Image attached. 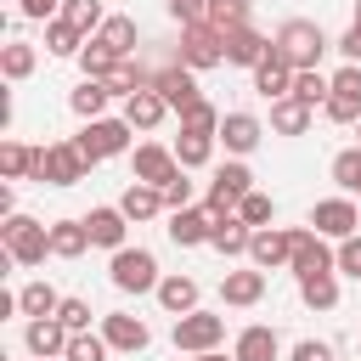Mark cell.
<instances>
[{
  "label": "cell",
  "mask_w": 361,
  "mask_h": 361,
  "mask_svg": "<svg viewBox=\"0 0 361 361\" xmlns=\"http://www.w3.org/2000/svg\"><path fill=\"white\" fill-rule=\"evenodd\" d=\"M271 51H276L288 68H316V62H322V51H327V34H322L310 17H288V23L276 28Z\"/></svg>",
  "instance_id": "6da1fadb"
},
{
  "label": "cell",
  "mask_w": 361,
  "mask_h": 361,
  "mask_svg": "<svg viewBox=\"0 0 361 361\" xmlns=\"http://www.w3.org/2000/svg\"><path fill=\"white\" fill-rule=\"evenodd\" d=\"M0 243H6V259H11V265H39V259L51 254V226H39V220H28V214H6Z\"/></svg>",
  "instance_id": "7a4b0ae2"
},
{
  "label": "cell",
  "mask_w": 361,
  "mask_h": 361,
  "mask_svg": "<svg viewBox=\"0 0 361 361\" xmlns=\"http://www.w3.org/2000/svg\"><path fill=\"white\" fill-rule=\"evenodd\" d=\"M130 118H85V130L73 135V147L85 152V164H102V158H118L130 147Z\"/></svg>",
  "instance_id": "3957f363"
},
{
  "label": "cell",
  "mask_w": 361,
  "mask_h": 361,
  "mask_svg": "<svg viewBox=\"0 0 361 361\" xmlns=\"http://www.w3.org/2000/svg\"><path fill=\"white\" fill-rule=\"evenodd\" d=\"M107 276H113V288L118 293H158V259L147 254V248H113V265H107Z\"/></svg>",
  "instance_id": "277c9868"
},
{
  "label": "cell",
  "mask_w": 361,
  "mask_h": 361,
  "mask_svg": "<svg viewBox=\"0 0 361 361\" xmlns=\"http://www.w3.org/2000/svg\"><path fill=\"white\" fill-rule=\"evenodd\" d=\"M180 62H186L192 73L220 68V62H226V34H220L214 23H186V28H180Z\"/></svg>",
  "instance_id": "5b68a950"
},
{
  "label": "cell",
  "mask_w": 361,
  "mask_h": 361,
  "mask_svg": "<svg viewBox=\"0 0 361 361\" xmlns=\"http://www.w3.org/2000/svg\"><path fill=\"white\" fill-rule=\"evenodd\" d=\"M85 152L73 147V141H51V147H39V169H34V180L39 186H73V180H85Z\"/></svg>",
  "instance_id": "8992f818"
},
{
  "label": "cell",
  "mask_w": 361,
  "mask_h": 361,
  "mask_svg": "<svg viewBox=\"0 0 361 361\" xmlns=\"http://www.w3.org/2000/svg\"><path fill=\"white\" fill-rule=\"evenodd\" d=\"M220 338H226V316H214V310H186V316H175V350L203 355V350H214Z\"/></svg>",
  "instance_id": "52a82bcc"
},
{
  "label": "cell",
  "mask_w": 361,
  "mask_h": 361,
  "mask_svg": "<svg viewBox=\"0 0 361 361\" xmlns=\"http://www.w3.org/2000/svg\"><path fill=\"white\" fill-rule=\"evenodd\" d=\"M322 113L333 124H355L361 118V62H350V68L333 73V96L322 102Z\"/></svg>",
  "instance_id": "ba28073f"
},
{
  "label": "cell",
  "mask_w": 361,
  "mask_h": 361,
  "mask_svg": "<svg viewBox=\"0 0 361 361\" xmlns=\"http://www.w3.org/2000/svg\"><path fill=\"white\" fill-rule=\"evenodd\" d=\"M254 192V175H248V164H226L220 175H214V186H209V214H237V203Z\"/></svg>",
  "instance_id": "9c48e42d"
},
{
  "label": "cell",
  "mask_w": 361,
  "mask_h": 361,
  "mask_svg": "<svg viewBox=\"0 0 361 361\" xmlns=\"http://www.w3.org/2000/svg\"><path fill=\"white\" fill-rule=\"evenodd\" d=\"M355 226H361V209L350 203V197H322L316 209H310V231H322V237H355Z\"/></svg>",
  "instance_id": "30bf717a"
},
{
  "label": "cell",
  "mask_w": 361,
  "mask_h": 361,
  "mask_svg": "<svg viewBox=\"0 0 361 361\" xmlns=\"http://www.w3.org/2000/svg\"><path fill=\"white\" fill-rule=\"evenodd\" d=\"M68 327L56 322V316H34L28 327H23V344H28V355H39V361H56V355H68Z\"/></svg>",
  "instance_id": "8fae6325"
},
{
  "label": "cell",
  "mask_w": 361,
  "mask_h": 361,
  "mask_svg": "<svg viewBox=\"0 0 361 361\" xmlns=\"http://www.w3.org/2000/svg\"><path fill=\"white\" fill-rule=\"evenodd\" d=\"M248 259H254L259 271H276V265H288V259H293V231L259 226V231H254V243H248Z\"/></svg>",
  "instance_id": "7c38bea8"
},
{
  "label": "cell",
  "mask_w": 361,
  "mask_h": 361,
  "mask_svg": "<svg viewBox=\"0 0 361 361\" xmlns=\"http://www.w3.org/2000/svg\"><path fill=\"white\" fill-rule=\"evenodd\" d=\"M293 276H310V271H338V254H327L322 231H293Z\"/></svg>",
  "instance_id": "4fadbf2b"
},
{
  "label": "cell",
  "mask_w": 361,
  "mask_h": 361,
  "mask_svg": "<svg viewBox=\"0 0 361 361\" xmlns=\"http://www.w3.org/2000/svg\"><path fill=\"white\" fill-rule=\"evenodd\" d=\"M147 85H152V90H158V96H164V102H169V107H175V113H180V107H192V102H197V96H203V90H197V79H192V68H186V62H180V68H164V73H152V79H147Z\"/></svg>",
  "instance_id": "5bb4252c"
},
{
  "label": "cell",
  "mask_w": 361,
  "mask_h": 361,
  "mask_svg": "<svg viewBox=\"0 0 361 361\" xmlns=\"http://www.w3.org/2000/svg\"><path fill=\"white\" fill-rule=\"evenodd\" d=\"M180 175V158L169 152V147H135V180H147V186H169Z\"/></svg>",
  "instance_id": "9a60e30c"
},
{
  "label": "cell",
  "mask_w": 361,
  "mask_h": 361,
  "mask_svg": "<svg viewBox=\"0 0 361 361\" xmlns=\"http://www.w3.org/2000/svg\"><path fill=\"white\" fill-rule=\"evenodd\" d=\"M102 338H107L113 350H130V355H135V350H147V338H152V333H147V322H141V316L113 310V316H102Z\"/></svg>",
  "instance_id": "2e32d148"
},
{
  "label": "cell",
  "mask_w": 361,
  "mask_h": 361,
  "mask_svg": "<svg viewBox=\"0 0 361 361\" xmlns=\"http://www.w3.org/2000/svg\"><path fill=\"white\" fill-rule=\"evenodd\" d=\"M271 56V39L259 34V28H231L226 34V62H237V68H259Z\"/></svg>",
  "instance_id": "e0dca14e"
},
{
  "label": "cell",
  "mask_w": 361,
  "mask_h": 361,
  "mask_svg": "<svg viewBox=\"0 0 361 361\" xmlns=\"http://www.w3.org/2000/svg\"><path fill=\"white\" fill-rule=\"evenodd\" d=\"M293 73H299V68H288V62L271 51V56L254 68V90H259L265 102H282V96H293Z\"/></svg>",
  "instance_id": "ac0fdd59"
},
{
  "label": "cell",
  "mask_w": 361,
  "mask_h": 361,
  "mask_svg": "<svg viewBox=\"0 0 361 361\" xmlns=\"http://www.w3.org/2000/svg\"><path fill=\"white\" fill-rule=\"evenodd\" d=\"M209 231H214V214H209V209H169V237H175L180 248L209 243Z\"/></svg>",
  "instance_id": "d6986e66"
},
{
  "label": "cell",
  "mask_w": 361,
  "mask_h": 361,
  "mask_svg": "<svg viewBox=\"0 0 361 361\" xmlns=\"http://www.w3.org/2000/svg\"><path fill=\"white\" fill-rule=\"evenodd\" d=\"M248 243H254V226H248L243 214H214V231H209V248H220V254L231 259V254H248Z\"/></svg>",
  "instance_id": "ffe728a7"
},
{
  "label": "cell",
  "mask_w": 361,
  "mask_h": 361,
  "mask_svg": "<svg viewBox=\"0 0 361 361\" xmlns=\"http://www.w3.org/2000/svg\"><path fill=\"white\" fill-rule=\"evenodd\" d=\"M164 113H169V102H164L152 85H141L135 96H124V118H130L135 130H158V124H164Z\"/></svg>",
  "instance_id": "44dd1931"
},
{
  "label": "cell",
  "mask_w": 361,
  "mask_h": 361,
  "mask_svg": "<svg viewBox=\"0 0 361 361\" xmlns=\"http://www.w3.org/2000/svg\"><path fill=\"white\" fill-rule=\"evenodd\" d=\"M259 135H265V130H259V118H254V113H226V118H220V141H226V152H237V158H243V152H254V147H259Z\"/></svg>",
  "instance_id": "7402d4cb"
},
{
  "label": "cell",
  "mask_w": 361,
  "mask_h": 361,
  "mask_svg": "<svg viewBox=\"0 0 361 361\" xmlns=\"http://www.w3.org/2000/svg\"><path fill=\"white\" fill-rule=\"evenodd\" d=\"M85 226H90V243H96V248H124L130 214H124V209H90Z\"/></svg>",
  "instance_id": "603a6c76"
},
{
  "label": "cell",
  "mask_w": 361,
  "mask_h": 361,
  "mask_svg": "<svg viewBox=\"0 0 361 361\" xmlns=\"http://www.w3.org/2000/svg\"><path fill=\"white\" fill-rule=\"evenodd\" d=\"M220 299L226 305H259L265 299V271L254 265V271H226L220 276Z\"/></svg>",
  "instance_id": "cb8c5ba5"
},
{
  "label": "cell",
  "mask_w": 361,
  "mask_h": 361,
  "mask_svg": "<svg viewBox=\"0 0 361 361\" xmlns=\"http://www.w3.org/2000/svg\"><path fill=\"white\" fill-rule=\"evenodd\" d=\"M231 355L237 361H282V338H276V327H243Z\"/></svg>",
  "instance_id": "d4e9b609"
},
{
  "label": "cell",
  "mask_w": 361,
  "mask_h": 361,
  "mask_svg": "<svg viewBox=\"0 0 361 361\" xmlns=\"http://www.w3.org/2000/svg\"><path fill=\"white\" fill-rule=\"evenodd\" d=\"M85 248H90V226L85 220H56L51 226V254L56 259H79Z\"/></svg>",
  "instance_id": "484cf974"
},
{
  "label": "cell",
  "mask_w": 361,
  "mask_h": 361,
  "mask_svg": "<svg viewBox=\"0 0 361 361\" xmlns=\"http://www.w3.org/2000/svg\"><path fill=\"white\" fill-rule=\"evenodd\" d=\"M271 130H282V135H305V130H310V102H299V96L271 102Z\"/></svg>",
  "instance_id": "4316f807"
},
{
  "label": "cell",
  "mask_w": 361,
  "mask_h": 361,
  "mask_svg": "<svg viewBox=\"0 0 361 361\" xmlns=\"http://www.w3.org/2000/svg\"><path fill=\"white\" fill-rule=\"evenodd\" d=\"M118 209H124L130 220H152V214L164 209V192H158V186H147V180H130V186H124V197H118Z\"/></svg>",
  "instance_id": "83f0119b"
},
{
  "label": "cell",
  "mask_w": 361,
  "mask_h": 361,
  "mask_svg": "<svg viewBox=\"0 0 361 361\" xmlns=\"http://www.w3.org/2000/svg\"><path fill=\"white\" fill-rule=\"evenodd\" d=\"M158 305H164L169 316L197 310V282H192V276H164V282H158Z\"/></svg>",
  "instance_id": "f1b7e54d"
},
{
  "label": "cell",
  "mask_w": 361,
  "mask_h": 361,
  "mask_svg": "<svg viewBox=\"0 0 361 361\" xmlns=\"http://www.w3.org/2000/svg\"><path fill=\"white\" fill-rule=\"evenodd\" d=\"M299 299H305L310 310H333V305H338V282H333V271H310V276H299Z\"/></svg>",
  "instance_id": "f546056e"
},
{
  "label": "cell",
  "mask_w": 361,
  "mask_h": 361,
  "mask_svg": "<svg viewBox=\"0 0 361 361\" xmlns=\"http://www.w3.org/2000/svg\"><path fill=\"white\" fill-rule=\"evenodd\" d=\"M45 51H51V56H79V51H85V34H79L68 17H51V23H45Z\"/></svg>",
  "instance_id": "4dcf8cb0"
},
{
  "label": "cell",
  "mask_w": 361,
  "mask_h": 361,
  "mask_svg": "<svg viewBox=\"0 0 361 361\" xmlns=\"http://www.w3.org/2000/svg\"><path fill=\"white\" fill-rule=\"evenodd\" d=\"M34 62H39V51L28 45V39H11V45H0V73L17 85V79H28L34 73Z\"/></svg>",
  "instance_id": "1f68e13d"
},
{
  "label": "cell",
  "mask_w": 361,
  "mask_h": 361,
  "mask_svg": "<svg viewBox=\"0 0 361 361\" xmlns=\"http://www.w3.org/2000/svg\"><path fill=\"white\" fill-rule=\"evenodd\" d=\"M39 169V147H23V141H6L0 147V175L6 180H23V175H34Z\"/></svg>",
  "instance_id": "d6a6232c"
},
{
  "label": "cell",
  "mask_w": 361,
  "mask_h": 361,
  "mask_svg": "<svg viewBox=\"0 0 361 361\" xmlns=\"http://www.w3.org/2000/svg\"><path fill=\"white\" fill-rule=\"evenodd\" d=\"M96 39H102L113 56H130V51H135V17H107V23L96 28Z\"/></svg>",
  "instance_id": "836d02e7"
},
{
  "label": "cell",
  "mask_w": 361,
  "mask_h": 361,
  "mask_svg": "<svg viewBox=\"0 0 361 361\" xmlns=\"http://www.w3.org/2000/svg\"><path fill=\"white\" fill-rule=\"evenodd\" d=\"M248 6H254V0H209L203 23H214L220 34H231V28H248Z\"/></svg>",
  "instance_id": "e575fe53"
},
{
  "label": "cell",
  "mask_w": 361,
  "mask_h": 361,
  "mask_svg": "<svg viewBox=\"0 0 361 361\" xmlns=\"http://www.w3.org/2000/svg\"><path fill=\"white\" fill-rule=\"evenodd\" d=\"M107 96H113V90H107L102 79H85V85H79V90L68 96V107H73L79 118H102V107H107Z\"/></svg>",
  "instance_id": "d590c367"
},
{
  "label": "cell",
  "mask_w": 361,
  "mask_h": 361,
  "mask_svg": "<svg viewBox=\"0 0 361 361\" xmlns=\"http://www.w3.org/2000/svg\"><path fill=\"white\" fill-rule=\"evenodd\" d=\"M209 152H214V135H203V130H180V141H175V158H180V169H197V164H209Z\"/></svg>",
  "instance_id": "8d00e7d4"
},
{
  "label": "cell",
  "mask_w": 361,
  "mask_h": 361,
  "mask_svg": "<svg viewBox=\"0 0 361 361\" xmlns=\"http://www.w3.org/2000/svg\"><path fill=\"white\" fill-rule=\"evenodd\" d=\"M17 305H23V316L34 322V316H56V305H62V299H56V288H51V282H28V288L17 293Z\"/></svg>",
  "instance_id": "74e56055"
},
{
  "label": "cell",
  "mask_w": 361,
  "mask_h": 361,
  "mask_svg": "<svg viewBox=\"0 0 361 361\" xmlns=\"http://www.w3.org/2000/svg\"><path fill=\"white\" fill-rule=\"evenodd\" d=\"M62 17L79 28V34H96L102 23H107V11H102V0H62Z\"/></svg>",
  "instance_id": "f35d334b"
},
{
  "label": "cell",
  "mask_w": 361,
  "mask_h": 361,
  "mask_svg": "<svg viewBox=\"0 0 361 361\" xmlns=\"http://www.w3.org/2000/svg\"><path fill=\"white\" fill-rule=\"evenodd\" d=\"M113 62H118V56H113V51H107V45L90 34V39H85V51H79V68H85V79H107V73H113Z\"/></svg>",
  "instance_id": "ab89813d"
},
{
  "label": "cell",
  "mask_w": 361,
  "mask_h": 361,
  "mask_svg": "<svg viewBox=\"0 0 361 361\" xmlns=\"http://www.w3.org/2000/svg\"><path fill=\"white\" fill-rule=\"evenodd\" d=\"M102 85H107V90H113V96H135V90H141V85H147V73H141V68H135V62H130V56H118V62H113V73H107V79H102Z\"/></svg>",
  "instance_id": "60d3db41"
},
{
  "label": "cell",
  "mask_w": 361,
  "mask_h": 361,
  "mask_svg": "<svg viewBox=\"0 0 361 361\" xmlns=\"http://www.w3.org/2000/svg\"><path fill=\"white\" fill-rule=\"evenodd\" d=\"M293 96L316 107V102H327V96H333V79H322L316 68H299V73H293Z\"/></svg>",
  "instance_id": "b9f144b4"
},
{
  "label": "cell",
  "mask_w": 361,
  "mask_h": 361,
  "mask_svg": "<svg viewBox=\"0 0 361 361\" xmlns=\"http://www.w3.org/2000/svg\"><path fill=\"white\" fill-rule=\"evenodd\" d=\"M180 130H203V135H220V113H214V102H192V107H180Z\"/></svg>",
  "instance_id": "7bdbcfd3"
},
{
  "label": "cell",
  "mask_w": 361,
  "mask_h": 361,
  "mask_svg": "<svg viewBox=\"0 0 361 361\" xmlns=\"http://www.w3.org/2000/svg\"><path fill=\"white\" fill-rule=\"evenodd\" d=\"M107 350H113V344H107L102 333H73V338H68V355H62V361H107Z\"/></svg>",
  "instance_id": "ee69618b"
},
{
  "label": "cell",
  "mask_w": 361,
  "mask_h": 361,
  "mask_svg": "<svg viewBox=\"0 0 361 361\" xmlns=\"http://www.w3.org/2000/svg\"><path fill=\"white\" fill-rule=\"evenodd\" d=\"M333 180H338L344 192H361V147H350V152L333 158Z\"/></svg>",
  "instance_id": "f6af8a7d"
},
{
  "label": "cell",
  "mask_w": 361,
  "mask_h": 361,
  "mask_svg": "<svg viewBox=\"0 0 361 361\" xmlns=\"http://www.w3.org/2000/svg\"><path fill=\"white\" fill-rule=\"evenodd\" d=\"M237 214H243V220H248V226L259 231V226H271V214H276V203H271L265 192H248V197L237 203Z\"/></svg>",
  "instance_id": "bcb514c9"
},
{
  "label": "cell",
  "mask_w": 361,
  "mask_h": 361,
  "mask_svg": "<svg viewBox=\"0 0 361 361\" xmlns=\"http://www.w3.org/2000/svg\"><path fill=\"white\" fill-rule=\"evenodd\" d=\"M56 322H62L68 333H90V305H85V299H62V305H56Z\"/></svg>",
  "instance_id": "7dc6e473"
},
{
  "label": "cell",
  "mask_w": 361,
  "mask_h": 361,
  "mask_svg": "<svg viewBox=\"0 0 361 361\" xmlns=\"http://www.w3.org/2000/svg\"><path fill=\"white\" fill-rule=\"evenodd\" d=\"M164 192V209H192V180L186 175H175L169 186H158Z\"/></svg>",
  "instance_id": "c3c4849f"
},
{
  "label": "cell",
  "mask_w": 361,
  "mask_h": 361,
  "mask_svg": "<svg viewBox=\"0 0 361 361\" xmlns=\"http://www.w3.org/2000/svg\"><path fill=\"white\" fill-rule=\"evenodd\" d=\"M338 271L361 276V237H344V243H338Z\"/></svg>",
  "instance_id": "681fc988"
},
{
  "label": "cell",
  "mask_w": 361,
  "mask_h": 361,
  "mask_svg": "<svg viewBox=\"0 0 361 361\" xmlns=\"http://www.w3.org/2000/svg\"><path fill=\"white\" fill-rule=\"evenodd\" d=\"M293 361H333V344H322V338H299V344H293Z\"/></svg>",
  "instance_id": "f907efd6"
},
{
  "label": "cell",
  "mask_w": 361,
  "mask_h": 361,
  "mask_svg": "<svg viewBox=\"0 0 361 361\" xmlns=\"http://www.w3.org/2000/svg\"><path fill=\"white\" fill-rule=\"evenodd\" d=\"M169 11H175V17H180V28H186V23H203L209 0H169Z\"/></svg>",
  "instance_id": "816d5d0a"
},
{
  "label": "cell",
  "mask_w": 361,
  "mask_h": 361,
  "mask_svg": "<svg viewBox=\"0 0 361 361\" xmlns=\"http://www.w3.org/2000/svg\"><path fill=\"white\" fill-rule=\"evenodd\" d=\"M338 51H344V56H350V62H361V28H355V23H350V34H344V39H338Z\"/></svg>",
  "instance_id": "f5cc1de1"
},
{
  "label": "cell",
  "mask_w": 361,
  "mask_h": 361,
  "mask_svg": "<svg viewBox=\"0 0 361 361\" xmlns=\"http://www.w3.org/2000/svg\"><path fill=\"white\" fill-rule=\"evenodd\" d=\"M62 0H23V17H51Z\"/></svg>",
  "instance_id": "db71d44e"
},
{
  "label": "cell",
  "mask_w": 361,
  "mask_h": 361,
  "mask_svg": "<svg viewBox=\"0 0 361 361\" xmlns=\"http://www.w3.org/2000/svg\"><path fill=\"white\" fill-rule=\"evenodd\" d=\"M192 361H226V355H214V350H203V355H192ZM237 361V355H231Z\"/></svg>",
  "instance_id": "11a10c76"
},
{
  "label": "cell",
  "mask_w": 361,
  "mask_h": 361,
  "mask_svg": "<svg viewBox=\"0 0 361 361\" xmlns=\"http://www.w3.org/2000/svg\"><path fill=\"white\" fill-rule=\"evenodd\" d=\"M355 28H361V0H355Z\"/></svg>",
  "instance_id": "9f6ffc18"
},
{
  "label": "cell",
  "mask_w": 361,
  "mask_h": 361,
  "mask_svg": "<svg viewBox=\"0 0 361 361\" xmlns=\"http://www.w3.org/2000/svg\"><path fill=\"white\" fill-rule=\"evenodd\" d=\"M355 135H361V118H355Z\"/></svg>",
  "instance_id": "6f0895ef"
},
{
  "label": "cell",
  "mask_w": 361,
  "mask_h": 361,
  "mask_svg": "<svg viewBox=\"0 0 361 361\" xmlns=\"http://www.w3.org/2000/svg\"><path fill=\"white\" fill-rule=\"evenodd\" d=\"M56 361H62V355H56Z\"/></svg>",
  "instance_id": "680465c9"
}]
</instances>
